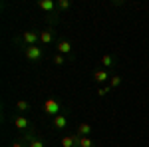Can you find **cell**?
I'll return each mask as SVG.
<instances>
[{"label": "cell", "instance_id": "obj_1", "mask_svg": "<svg viewBox=\"0 0 149 147\" xmlns=\"http://www.w3.org/2000/svg\"><path fill=\"white\" fill-rule=\"evenodd\" d=\"M44 111H46L48 115H54V117H56V115H60V102L52 100V98H50V100H46V102H44Z\"/></svg>", "mask_w": 149, "mask_h": 147}, {"label": "cell", "instance_id": "obj_2", "mask_svg": "<svg viewBox=\"0 0 149 147\" xmlns=\"http://www.w3.org/2000/svg\"><path fill=\"white\" fill-rule=\"evenodd\" d=\"M24 54H26L28 60H32V62H40V60H42V48H38V46H28Z\"/></svg>", "mask_w": 149, "mask_h": 147}, {"label": "cell", "instance_id": "obj_3", "mask_svg": "<svg viewBox=\"0 0 149 147\" xmlns=\"http://www.w3.org/2000/svg\"><path fill=\"white\" fill-rule=\"evenodd\" d=\"M66 125H68V117H66V115L60 113V115L54 117V127H56V129H64Z\"/></svg>", "mask_w": 149, "mask_h": 147}, {"label": "cell", "instance_id": "obj_4", "mask_svg": "<svg viewBox=\"0 0 149 147\" xmlns=\"http://www.w3.org/2000/svg\"><path fill=\"white\" fill-rule=\"evenodd\" d=\"M90 133H92V125H90V123H80V125H78V135L90 137Z\"/></svg>", "mask_w": 149, "mask_h": 147}, {"label": "cell", "instance_id": "obj_5", "mask_svg": "<svg viewBox=\"0 0 149 147\" xmlns=\"http://www.w3.org/2000/svg\"><path fill=\"white\" fill-rule=\"evenodd\" d=\"M22 38H24V42H26L28 46H34V44H36V40H38L40 36L36 34V32H24Z\"/></svg>", "mask_w": 149, "mask_h": 147}, {"label": "cell", "instance_id": "obj_6", "mask_svg": "<svg viewBox=\"0 0 149 147\" xmlns=\"http://www.w3.org/2000/svg\"><path fill=\"white\" fill-rule=\"evenodd\" d=\"M70 50H72V44H70L68 40H60L58 42V52L60 54H68Z\"/></svg>", "mask_w": 149, "mask_h": 147}, {"label": "cell", "instance_id": "obj_7", "mask_svg": "<svg viewBox=\"0 0 149 147\" xmlns=\"http://www.w3.org/2000/svg\"><path fill=\"white\" fill-rule=\"evenodd\" d=\"M14 125L18 129H26V127H30V121H28V117H16L14 119Z\"/></svg>", "mask_w": 149, "mask_h": 147}, {"label": "cell", "instance_id": "obj_8", "mask_svg": "<svg viewBox=\"0 0 149 147\" xmlns=\"http://www.w3.org/2000/svg\"><path fill=\"white\" fill-rule=\"evenodd\" d=\"M38 6H40L42 10H46V12H50V10H54V8H56V4H54L52 0H40V2H38Z\"/></svg>", "mask_w": 149, "mask_h": 147}, {"label": "cell", "instance_id": "obj_9", "mask_svg": "<svg viewBox=\"0 0 149 147\" xmlns=\"http://www.w3.org/2000/svg\"><path fill=\"white\" fill-rule=\"evenodd\" d=\"M60 143H62V147H74L76 145V139H74V135H66Z\"/></svg>", "mask_w": 149, "mask_h": 147}, {"label": "cell", "instance_id": "obj_10", "mask_svg": "<svg viewBox=\"0 0 149 147\" xmlns=\"http://www.w3.org/2000/svg\"><path fill=\"white\" fill-rule=\"evenodd\" d=\"M40 42H42V44H50V42H52V32H50V30L42 32V34H40Z\"/></svg>", "mask_w": 149, "mask_h": 147}, {"label": "cell", "instance_id": "obj_11", "mask_svg": "<svg viewBox=\"0 0 149 147\" xmlns=\"http://www.w3.org/2000/svg\"><path fill=\"white\" fill-rule=\"evenodd\" d=\"M93 79H95V82H105V79H109V78H107V72L100 70V72H95V74H93Z\"/></svg>", "mask_w": 149, "mask_h": 147}, {"label": "cell", "instance_id": "obj_12", "mask_svg": "<svg viewBox=\"0 0 149 147\" xmlns=\"http://www.w3.org/2000/svg\"><path fill=\"white\" fill-rule=\"evenodd\" d=\"M78 145L80 147H93V141H92V137H80Z\"/></svg>", "mask_w": 149, "mask_h": 147}, {"label": "cell", "instance_id": "obj_13", "mask_svg": "<svg viewBox=\"0 0 149 147\" xmlns=\"http://www.w3.org/2000/svg\"><path fill=\"white\" fill-rule=\"evenodd\" d=\"M16 107H18L20 111H26V109H30V103H28V102H24V100H20V102L16 103Z\"/></svg>", "mask_w": 149, "mask_h": 147}, {"label": "cell", "instance_id": "obj_14", "mask_svg": "<svg viewBox=\"0 0 149 147\" xmlns=\"http://www.w3.org/2000/svg\"><path fill=\"white\" fill-rule=\"evenodd\" d=\"M102 64H103V66H107V68L113 66V58H111V56H103L102 58Z\"/></svg>", "mask_w": 149, "mask_h": 147}, {"label": "cell", "instance_id": "obj_15", "mask_svg": "<svg viewBox=\"0 0 149 147\" xmlns=\"http://www.w3.org/2000/svg\"><path fill=\"white\" fill-rule=\"evenodd\" d=\"M119 84H121V78H119V76H111V78H109V86H119Z\"/></svg>", "mask_w": 149, "mask_h": 147}, {"label": "cell", "instance_id": "obj_16", "mask_svg": "<svg viewBox=\"0 0 149 147\" xmlns=\"http://www.w3.org/2000/svg\"><path fill=\"white\" fill-rule=\"evenodd\" d=\"M58 8H60V10H66V8H70V0H60V2H58Z\"/></svg>", "mask_w": 149, "mask_h": 147}, {"label": "cell", "instance_id": "obj_17", "mask_svg": "<svg viewBox=\"0 0 149 147\" xmlns=\"http://www.w3.org/2000/svg\"><path fill=\"white\" fill-rule=\"evenodd\" d=\"M30 147H44V143H42L40 139H32V141H30Z\"/></svg>", "mask_w": 149, "mask_h": 147}, {"label": "cell", "instance_id": "obj_18", "mask_svg": "<svg viewBox=\"0 0 149 147\" xmlns=\"http://www.w3.org/2000/svg\"><path fill=\"white\" fill-rule=\"evenodd\" d=\"M54 64H58V66H62V64H64V56H62V54H58V56L54 58Z\"/></svg>", "mask_w": 149, "mask_h": 147}, {"label": "cell", "instance_id": "obj_19", "mask_svg": "<svg viewBox=\"0 0 149 147\" xmlns=\"http://www.w3.org/2000/svg\"><path fill=\"white\" fill-rule=\"evenodd\" d=\"M12 147H24L22 143H12Z\"/></svg>", "mask_w": 149, "mask_h": 147}]
</instances>
